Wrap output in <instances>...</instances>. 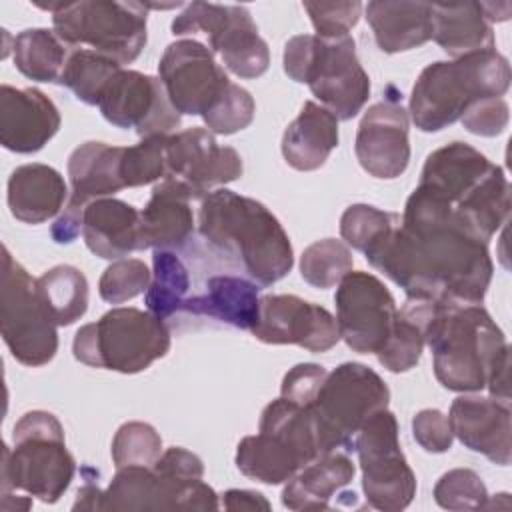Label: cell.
Returning a JSON list of instances; mask_svg holds the SVG:
<instances>
[{
  "mask_svg": "<svg viewBox=\"0 0 512 512\" xmlns=\"http://www.w3.org/2000/svg\"><path fill=\"white\" fill-rule=\"evenodd\" d=\"M364 256L406 298L438 304H482L494 272L488 244L460 226L452 208L420 184L398 224Z\"/></svg>",
  "mask_w": 512,
  "mask_h": 512,
  "instance_id": "obj_1",
  "label": "cell"
},
{
  "mask_svg": "<svg viewBox=\"0 0 512 512\" xmlns=\"http://www.w3.org/2000/svg\"><path fill=\"white\" fill-rule=\"evenodd\" d=\"M436 380L452 392H480L510 402V348L482 304L432 302L424 318Z\"/></svg>",
  "mask_w": 512,
  "mask_h": 512,
  "instance_id": "obj_2",
  "label": "cell"
},
{
  "mask_svg": "<svg viewBox=\"0 0 512 512\" xmlns=\"http://www.w3.org/2000/svg\"><path fill=\"white\" fill-rule=\"evenodd\" d=\"M198 232L218 252L234 258L252 282L272 286L294 266L290 238L258 200L218 188L200 200Z\"/></svg>",
  "mask_w": 512,
  "mask_h": 512,
  "instance_id": "obj_3",
  "label": "cell"
},
{
  "mask_svg": "<svg viewBox=\"0 0 512 512\" xmlns=\"http://www.w3.org/2000/svg\"><path fill=\"white\" fill-rule=\"evenodd\" d=\"M418 184L436 192L458 224L484 244L508 222L510 182L504 170L466 142L430 152Z\"/></svg>",
  "mask_w": 512,
  "mask_h": 512,
  "instance_id": "obj_4",
  "label": "cell"
},
{
  "mask_svg": "<svg viewBox=\"0 0 512 512\" xmlns=\"http://www.w3.org/2000/svg\"><path fill=\"white\" fill-rule=\"evenodd\" d=\"M510 88L508 58L494 50L428 64L412 86L408 114L418 130L438 132L478 100L502 98Z\"/></svg>",
  "mask_w": 512,
  "mask_h": 512,
  "instance_id": "obj_5",
  "label": "cell"
},
{
  "mask_svg": "<svg viewBox=\"0 0 512 512\" xmlns=\"http://www.w3.org/2000/svg\"><path fill=\"white\" fill-rule=\"evenodd\" d=\"M12 440L14 448L2 446L0 494L20 490L46 504L58 502L76 474L60 420L46 410L26 412L14 424Z\"/></svg>",
  "mask_w": 512,
  "mask_h": 512,
  "instance_id": "obj_6",
  "label": "cell"
},
{
  "mask_svg": "<svg viewBox=\"0 0 512 512\" xmlns=\"http://www.w3.org/2000/svg\"><path fill=\"white\" fill-rule=\"evenodd\" d=\"M284 72L308 84L312 94L338 120L354 118L370 96V78L356 56L354 38H320L316 34L292 36L284 46Z\"/></svg>",
  "mask_w": 512,
  "mask_h": 512,
  "instance_id": "obj_7",
  "label": "cell"
},
{
  "mask_svg": "<svg viewBox=\"0 0 512 512\" xmlns=\"http://www.w3.org/2000/svg\"><path fill=\"white\" fill-rule=\"evenodd\" d=\"M318 454L310 410L280 396L262 410L258 434L238 442L236 466L244 476L274 486L290 480Z\"/></svg>",
  "mask_w": 512,
  "mask_h": 512,
  "instance_id": "obj_8",
  "label": "cell"
},
{
  "mask_svg": "<svg viewBox=\"0 0 512 512\" xmlns=\"http://www.w3.org/2000/svg\"><path fill=\"white\" fill-rule=\"evenodd\" d=\"M170 350V330L152 312L138 308H112L100 320L78 328L72 354L92 368L122 374L146 370Z\"/></svg>",
  "mask_w": 512,
  "mask_h": 512,
  "instance_id": "obj_9",
  "label": "cell"
},
{
  "mask_svg": "<svg viewBox=\"0 0 512 512\" xmlns=\"http://www.w3.org/2000/svg\"><path fill=\"white\" fill-rule=\"evenodd\" d=\"M52 14L54 32L68 44H88L114 62H134L146 46L144 2L80 0L38 4Z\"/></svg>",
  "mask_w": 512,
  "mask_h": 512,
  "instance_id": "obj_10",
  "label": "cell"
},
{
  "mask_svg": "<svg viewBox=\"0 0 512 512\" xmlns=\"http://www.w3.org/2000/svg\"><path fill=\"white\" fill-rule=\"evenodd\" d=\"M390 390L372 368L344 362L328 372L314 402L308 406L316 424L320 454L354 450L362 424L378 410L388 408Z\"/></svg>",
  "mask_w": 512,
  "mask_h": 512,
  "instance_id": "obj_11",
  "label": "cell"
},
{
  "mask_svg": "<svg viewBox=\"0 0 512 512\" xmlns=\"http://www.w3.org/2000/svg\"><path fill=\"white\" fill-rule=\"evenodd\" d=\"M56 324L44 310L36 280L2 248L0 330L14 360L24 366H44L58 352Z\"/></svg>",
  "mask_w": 512,
  "mask_h": 512,
  "instance_id": "obj_12",
  "label": "cell"
},
{
  "mask_svg": "<svg viewBox=\"0 0 512 512\" xmlns=\"http://www.w3.org/2000/svg\"><path fill=\"white\" fill-rule=\"evenodd\" d=\"M176 36L204 32L208 48L238 78H258L270 66V50L246 6L190 2L172 20Z\"/></svg>",
  "mask_w": 512,
  "mask_h": 512,
  "instance_id": "obj_13",
  "label": "cell"
},
{
  "mask_svg": "<svg viewBox=\"0 0 512 512\" xmlns=\"http://www.w3.org/2000/svg\"><path fill=\"white\" fill-rule=\"evenodd\" d=\"M354 450L366 502L382 512L404 510L416 496V476L400 448L396 416L388 408L374 412L362 424Z\"/></svg>",
  "mask_w": 512,
  "mask_h": 512,
  "instance_id": "obj_14",
  "label": "cell"
},
{
  "mask_svg": "<svg viewBox=\"0 0 512 512\" xmlns=\"http://www.w3.org/2000/svg\"><path fill=\"white\" fill-rule=\"evenodd\" d=\"M218 494L204 480H176L154 466L116 468L100 494V510H218Z\"/></svg>",
  "mask_w": 512,
  "mask_h": 512,
  "instance_id": "obj_15",
  "label": "cell"
},
{
  "mask_svg": "<svg viewBox=\"0 0 512 512\" xmlns=\"http://www.w3.org/2000/svg\"><path fill=\"white\" fill-rule=\"evenodd\" d=\"M336 324L340 338L358 354H378L396 320V300L370 272H348L336 288Z\"/></svg>",
  "mask_w": 512,
  "mask_h": 512,
  "instance_id": "obj_16",
  "label": "cell"
},
{
  "mask_svg": "<svg viewBox=\"0 0 512 512\" xmlns=\"http://www.w3.org/2000/svg\"><path fill=\"white\" fill-rule=\"evenodd\" d=\"M158 78L180 116H204L232 84L214 52L192 38L166 46L158 62Z\"/></svg>",
  "mask_w": 512,
  "mask_h": 512,
  "instance_id": "obj_17",
  "label": "cell"
},
{
  "mask_svg": "<svg viewBox=\"0 0 512 512\" xmlns=\"http://www.w3.org/2000/svg\"><path fill=\"white\" fill-rule=\"evenodd\" d=\"M98 110L116 128H132L140 138L170 136L180 126L160 78L120 68L100 94Z\"/></svg>",
  "mask_w": 512,
  "mask_h": 512,
  "instance_id": "obj_18",
  "label": "cell"
},
{
  "mask_svg": "<svg viewBox=\"0 0 512 512\" xmlns=\"http://www.w3.org/2000/svg\"><path fill=\"white\" fill-rule=\"evenodd\" d=\"M168 178L186 184L196 200L212 188L242 176V158L232 146H220L208 128L192 126L166 138Z\"/></svg>",
  "mask_w": 512,
  "mask_h": 512,
  "instance_id": "obj_19",
  "label": "cell"
},
{
  "mask_svg": "<svg viewBox=\"0 0 512 512\" xmlns=\"http://www.w3.org/2000/svg\"><path fill=\"white\" fill-rule=\"evenodd\" d=\"M252 334L266 344H296L310 352H328L340 340L336 318L294 294L262 296Z\"/></svg>",
  "mask_w": 512,
  "mask_h": 512,
  "instance_id": "obj_20",
  "label": "cell"
},
{
  "mask_svg": "<svg viewBox=\"0 0 512 512\" xmlns=\"http://www.w3.org/2000/svg\"><path fill=\"white\" fill-rule=\"evenodd\" d=\"M410 118L396 100L386 98L372 104L356 132L354 152L360 166L374 178L392 180L406 172L410 164Z\"/></svg>",
  "mask_w": 512,
  "mask_h": 512,
  "instance_id": "obj_21",
  "label": "cell"
},
{
  "mask_svg": "<svg viewBox=\"0 0 512 512\" xmlns=\"http://www.w3.org/2000/svg\"><path fill=\"white\" fill-rule=\"evenodd\" d=\"M510 418V402L474 394L458 396L448 414L452 434L466 448L500 466H508L512 458Z\"/></svg>",
  "mask_w": 512,
  "mask_h": 512,
  "instance_id": "obj_22",
  "label": "cell"
},
{
  "mask_svg": "<svg viewBox=\"0 0 512 512\" xmlns=\"http://www.w3.org/2000/svg\"><path fill=\"white\" fill-rule=\"evenodd\" d=\"M56 104L38 88L0 86V144L16 154L42 150L60 128Z\"/></svg>",
  "mask_w": 512,
  "mask_h": 512,
  "instance_id": "obj_23",
  "label": "cell"
},
{
  "mask_svg": "<svg viewBox=\"0 0 512 512\" xmlns=\"http://www.w3.org/2000/svg\"><path fill=\"white\" fill-rule=\"evenodd\" d=\"M192 190L176 178L160 180L150 194V200L140 210V232L144 250H178L194 232Z\"/></svg>",
  "mask_w": 512,
  "mask_h": 512,
  "instance_id": "obj_24",
  "label": "cell"
},
{
  "mask_svg": "<svg viewBox=\"0 0 512 512\" xmlns=\"http://www.w3.org/2000/svg\"><path fill=\"white\" fill-rule=\"evenodd\" d=\"M82 238L88 250L104 260L144 250L140 210L112 196L98 198L82 210Z\"/></svg>",
  "mask_w": 512,
  "mask_h": 512,
  "instance_id": "obj_25",
  "label": "cell"
},
{
  "mask_svg": "<svg viewBox=\"0 0 512 512\" xmlns=\"http://www.w3.org/2000/svg\"><path fill=\"white\" fill-rule=\"evenodd\" d=\"M122 150L124 146L106 142H84L70 154L68 210L82 212L90 202L114 196L124 188L120 178Z\"/></svg>",
  "mask_w": 512,
  "mask_h": 512,
  "instance_id": "obj_26",
  "label": "cell"
},
{
  "mask_svg": "<svg viewBox=\"0 0 512 512\" xmlns=\"http://www.w3.org/2000/svg\"><path fill=\"white\" fill-rule=\"evenodd\" d=\"M68 186L64 176L40 162L22 164L8 178L6 200L10 214L26 224H42L64 208Z\"/></svg>",
  "mask_w": 512,
  "mask_h": 512,
  "instance_id": "obj_27",
  "label": "cell"
},
{
  "mask_svg": "<svg viewBox=\"0 0 512 512\" xmlns=\"http://www.w3.org/2000/svg\"><path fill=\"white\" fill-rule=\"evenodd\" d=\"M258 290L256 282L242 276H212L202 294L184 300L180 312L252 332L260 312Z\"/></svg>",
  "mask_w": 512,
  "mask_h": 512,
  "instance_id": "obj_28",
  "label": "cell"
},
{
  "mask_svg": "<svg viewBox=\"0 0 512 512\" xmlns=\"http://www.w3.org/2000/svg\"><path fill=\"white\" fill-rule=\"evenodd\" d=\"M356 466L346 450H328L300 468L282 490L288 510H326L330 500L354 480Z\"/></svg>",
  "mask_w": 512,
  "mask_h": 512,
  "instance_id": "obj_29",
  "label": "cell"
},
{
  "mask_svg": "<svg viewBox=\"0 0 512 512\" xmlns=\"http://www.w3.org/2000/svg\"><path fill=\"white\" fill-rule=\"evenodd\" d=\"M378 48L386 54L406 52L432 40V4L376 0L364 6Z\"/></svg>",
  "mask_w": 512,
  "mask_h": 512,
  "instance_id": "obj_30",
  "label": "cell"
},
{
  "mask_svg": "<svg viewBox=\"0 0 512 512\" xmlns=\"http://www.w3.org/2000/svg\"><path fill=\"white\" fill-rule=\"evenodd\" d=\"M338 140V118L322 104L306 100L284 130L282 156L294 170L312 172L324 166Z\"/></svg>",
  "mask_w": 512,
  "mask_h": 512,
  "instance_id": "obj_31",
  "label": "cell"
},
{
  "mask_svg": "<svg viewBox=\"0 0 512 512\" xmlns=\"http://www.w3.org/2000/svg\"><path fill=\"white\" fill-rule=\"evenodd\" d=\"M432 40L452 58L494 50V32L482 2L432 4Z\"/></svg>",
  "mask_w": 512,
  "mask_h": 512,
  "instance_id": "obj_32",
  "label": "cell"
},
{
  "mask_svg": "<svg viewBox=\"0 0 512 512\" xmlns=\"http://www.w3.org/2000/svg\"><path fill=\"white\" fill-rule=\"evenodd\" d=\"M72 50L48 28H26L14 36L12 44L16 68L36 82H60Z\"/></svg>",
  "mask_w": 512,
  "mask_h": 512,
  "instance_id": "obj_33",
  "label": "cell"
},
{
  "mask_svg": "<svg viewBox=\"0 0 512 512\" xmlns=\"http://www.w3.org/2000/svg\"><path fill=\"white\" fill-rule=\"evenodd\" d=\"M40 302L56 326H70L88 310V280L82 270L58 264L36 278Z\"/></svg>",
  "mask_w": 512,
  "mask_h": 512,
  "instance_id": "obj_34",
  "label": "cell"
},
{
  "mask_svg": "<svg viewBox=\"0 0 512 512\" xmlns=\"http://www.w3.org/2000/svg\"><path fill=\"white\" fill-rule=\"evenodd\" d=\"M430 300L406 298L404 306L396 312V320L384 348L376 354L378 362L394 372L412 370L422 356L424 348V318L430 310Z\"/></svg>",
  "mask_w": 512,
  "mask_h": 512,
  "instance_id": "obj_35",
  "label": "cell"
},
{
  "mask_svg": "<svg viewBox=\"0 0 512 512\" xmlns=\"http://www.w3.org/2000/svg\"><path fill=\"white\" fill-rule=\"evenodd\" d=\"M152 266L154 272L144 296V304L148 312L160 320H166L180 312L190 288V276L182 260L172 250H154Z\"/></svg>",
  "mask_w": 512,
  "mask_h": 512,
  "instance_id": "obj_36",
  "label": "cell"
},
{
  "mask_svg": "<svg viewBox=\"0 0 512 512\" xmlns=\"http://www.w3.org/2000/svg\"><path fill=\"white\" fill-rule=\"evenodd\" d=\"M120 68L122 66L118 62L96 50L74 48L60 76V84L66 86L80 102L98 106L102 90Z\"/></svg>",
  "mask_w": 512,
  "mask_h": 512,
  "instance_id": "obj_37",
  "label": "cell"
},
{
  "mask_svg": "<svg viewBox=\"0 0 512 512\" xmlns=\"http://www.w3.org/2000/svg\"><path fill=\"white\" fill-rule=\"evenodd\" d=\"M354 258L350 246L336 238H324L310 244L300 256L302 278L320 290L338 286L340 280L352 272Z\"/></svg>",
  "mask_w": 512,
  "mask_h": 512,
  "instance_id": "obj_38",
  "label": "cell"
},
{
  "mask_svg": "<svg viewBox=\"0 0 512 512\" xmlns=\"http://www.w3.org/2000/svg\"><path fill=\"white\" fill-rule=\"evenodd\" d=\"M166 138L168 136H150L134 146H124L120 158V178L124 188L146 186L168 178Z\"/></svg>",
  "mask_w": 512,
  "mask_h": 512,
  "instance_id": "obj_39",
  "label": "cell"
},
{
  "mask_svg": "<svg viewBox=\"0 0 512 512\" xmlns=\"http://www.w3.org/2000/svg\"><path fill=\"white\" fill-rule=\"evenodd\" d=\"M400 216L370 204H352L340 218V236L354 250L366 252L388 236Z\"/></svg>",
  "mask_w": 512,
  "mask_h": 512,
  "instance_id": "obj_40",
  "label": "cell"
},
{
  "mask_svg": "<svg viewBox=\"0 0 512 512\" xmlns=\"http://www.w3.org/2000/svg\"><path fill=\"white\" fill-rule=\"evenodd\" d=\"M162 452V438L148 422H124L112 438V462L116 468H152Z\"/></svg>",
  "mask_w": 512,
  "mask_h": 512,
  "instance_id": "obj_41",
  "label": "cell"
},
{
  "mask_svg": "<svg viewBox=\"0 0 512 512\" xmlns=\"http://www.w3.org/2000/svg\"><path fill=\"white\" fill-rule=\"evenodd\" d=\"M488 498L482 478L470 468L448 470L434 486V500L446 510H480L486 506Z\"/></svg>",
  "mask_w": 512,
  "mask_h": 512,
  "instance_id": "obj_42",
  "label": "cell"
},
{
  "mask_svg": "<svg viewBox=\"0 0 512 512\" xmlns=\"http://www.w3.org/2000/svg\"><path fill=\"white\" fill-rule=\"evenodd\" d=\"M150 270L138 258H120L112 262L100 276L98 292L108 304H122L138 294L146 292L150 286Z\"/></svg>",
  "mask_w": 512,
  "mask_h": 512,
  "instance_id": "obj_43",
  "label": "cell"
},
{
  "mask_svg": "<svg viewBox=\"0 0 512 512\" xmlns=\"http://www.w3.org/2000/svg\"><path fill=\"white\" fill-rule=\"evenodd\" d=\"M256 104L252 94L240 84H230L216 106L202 116L212 134H234L248 128L254 120Z\"/></svg>",
  "mask_w": 512,
  "mask_h": 512,
  "instance_id": "obj_44",
  "label": "cell"
},
{
  "mask_svg": "<svg viewBox=\"0 0 512 512\" xmlns=\"http://www.w3.org/2000/svg\"><path fill=\"white\" fill-rule=\"evenodd\" d=\"M304 10L320 38H340L348 36L356 26L364 6L354 2H304Z\"/></svg>",
  "mask_w": 512,
  "mask_h": 512,
  "instance_id": "obj_45",
  "label": "cell"
},
{
  "mask_svg": "<svg viewBox=\"0 0 512 512\" xmlns=\"http://www.w3.org/2000/svg\"><path fill=\"white\" fill-rule=\"evenodd\" d=\"M462 126L476 136H498L506 130L510 110L504 98H484L468 106L462 114Z\"/></svg>",
  "mask_w": 512,
  "mask_h": 512,
  "instance_id": "obj_46",
  "label": "cell"
},
{
  "mask_svg": "<svg viewBox=\"0 0 512 512\" xmlns=\"http://www.w3.org/2000/svg\"><path fill=\"white\" fill-rule=\"evenodd\" d=\"M326 376H328V370L320 364H312V362L296 364L284 374L280 396L308 408L314 402Z\"/></svg>",
  "mask_w": 512,
  "mask_h": 512,
  "instance_id": "obj_47",
  "label": "cell"
},
{
  "mask_svg": "<svg viewBox=\"0 0 512 512\" xmlns=\"http://www.w3.org/2000/svg\"><path fill=\"white\" fill-rule=\"evenodd\" d=\"M412 434L414 440L432 454H442L452 448V428L448 416H444L436 408H424L412 418Z\"/></svg>",
  "mask_w": 512,
  "mask_h": 512,
  "instance_id": "obj_48",
  "label": "cell"
},
{
  "mask_svg": "<svg viewBox=\"0 0 512 512\" xmlns=\"http://www.w3.org/2000/svg\"><path fill=\"white\" fill-rule=\"evenodd\" d=\"M154 468L170 478L176 480H184V482H192V480H202L204 478V462L200 456H196L194 452L180 448V446H172L166 448L158 462L154 464Z\"/></svg>",
  "mask_w": 512,
  "mask_h": 512,
  "instance_id": "obj_49",
  "label": "cell"
},
{
  "mask_svg": "<svg viewBox=\"0 0 512 512\" xmlns=\"http://www.w3.org/2000/svg\"><path fill=\"white\" fill-rule=\"evenodd\" d=\"M222 506L226 510H270V502L256 490H240V488H232L226 490L222 494Z\"/></svg>",
  "mask_w": 512,
  "mask_h": 512,
  "instance_id": "obj_50",
  "label": "cell"
},
{
  "mask_svg": "<svg viewBox=\"0 0 512 512\" xmlns=\"http://www.w3.org/2000/svg\"><path fill=\"white\" fill-rule=\"evenodd\" d=\"M80 232H82V212H74L68 208H64V212L56 218V222L50 228V234L58 244L74 242Z\"/></svg>",
  "mask_w": 512,
  "mask_h": 512,
  "instance_id": "obj_51",
  "label": "cell"
},
{
  "mask_svg": "<svg viewBox=\"0 0 512 512\" xmlns=\"http://www.w3.org/2000/svg\"><path fill=\"white\" fill-rule=\"evenodd\" d=\"M100 494L102 488L92 480L86 478L82 488L76 494V502H74V510H100Z\"/></svg>",
  "mask_w": 512,
  "mask_h": 512,
  "instance_id": "obj_52",
  "label": "cell"
},
{
  "mask_svg": "<svg viewBox=\"0 0 512 512\" xmlns=\"http://www.w3.org/2000/svg\"><path fill=\"white\" fill-rule=\"evenodd\" d=\"M482 10H484V14H486V20L492 24V22H504V20H508L512 6H510L508 2H502V4L482 2Z\"/></svg>",
  "mask_w": 512,
  "mask_h": 512,
  "instance_id": "obj_53",
  "label": "cell"
}]
</instances>
